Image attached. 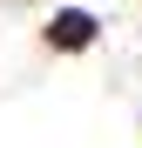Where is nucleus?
<instances>
[{
	"mask_svg": "<svg viewBox=\"0 0 142 148\" xmlns=\"http://www.w3.org/2000/svg\"><path fill=\"white\" fill-rule=\"evenodd\" d=\"M95 34H102V20H95L88 7H61L54 20H47V47H54V54H88Z\"/></svg>",
	"mask_w": 142,
	"mask_h": 148,
	"instance_id": "1",
	"label": "nucleus"
}]
</instances>
